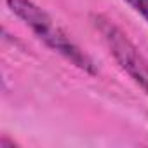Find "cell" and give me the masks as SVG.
I'll return each mask as SVG.
<instances>
[{
  "mask_svg": "<svg viewBox=\"0 0 148 148\" xmlns=\"http://www.w3.org/2000/svg\"><path fill=\"white\" fill-rule=\"evenodd\" d=\"M5 4L11 12L19 18L47 47H51L54 52L63 56L66 61L80 68L82 71L91 73V75L98 73L92 59L56 25V21L40 5H37L32 0H5Z\"/></svg>",
  "mask_w": 148,
  "mask_h": 148,
  "instance_id": "cell-1",
  "label": "cell"
},
{
  "mask_svg": "<svg viewBox=\"0 0 148 148\" xmlns=\"http://www.w3.org/2000/svg\"><path fill=\"white\" fill-rule=\"evenodd\" d=\"M91 23L101 35L119 66L145 91V94H148V58L110 18L103 14H91Z\"/></svg>",
  "mask_w": 148,
  "mask_h": 148,
  "instance_id": "cell-2",
  "label": "cell"
},
{
  "mask_svg": "<svg viewBox=\"0 0 148 148\" xmlns=\"http://www.w3.org/2000/svg\"><path fill=\"white\" fill-rule=\"evenodd\" d=\"M131 5V9L134 12H138L146 23H148V0H124Z\"/></svg>",
  "mask_w": 148,
  "mask_h": 148,
  "instance_id": "cell-3",
  "label": "cell"
}]
</instances>
